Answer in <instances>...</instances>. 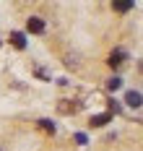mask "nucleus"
Masks as SVG:
<instances>
[{
  "mask_svg": "<svg viewBox=\"0 0 143 151\" xmlns=\"http://www.w3.org/2000/svg\"><path fill=\"white\" fill-rule=\"evenodd\" d=\"M125 50H112L109 52V58H107V65H109V68H120V65H122V63H125Z\"/></svg>",
  "mask_w": 143,
  "mask_h": 151,
  "instance_id": "nucleus-1",
  "label": "nucleus"
},
{
  "mask_svg": "<svg viewBox=\"0 0 143 151\" xmlns=\"http://www.w3.org/2000/svg\"><path fill=\"white\" fill-rule=\"evenodd\" d=\"M26 29H29V34H42V31H44V21H42L39 16H31L29 24H26Z\"/></svg>",
  "mask_w": 143,
  "mask_h": 151,
  "instance_id": "nucleus-2",
  "label": "nucleus"
},
{
  "mask_svg": "<svg viewBox=\"0 0 143 151\" xmlns=\"http://www.w3.org/2000/svg\"><path fill=\"white\" fill-rule=\"evenodd\" d=\"M125 102L130 107H141L143 104V96L138 94V91H127V94H125Z\"/></svg>",
  "mask_w": 143,
  "mask_h": 151,
  "instance_id": "nucleus-3",
  "label": "nucleus"
},
{
  "mask_svg": "<svg viewBox=\"0 0 143 151\" xmlns=\"http://www.w3.org/2000/svg\"><path fill=\"white\" fill-rule=\"evenodd\" d=\"M11 45L16 47V50H24V47H26V37H24L21 31H13V34H11Z\"/></svg>",
  "mask_w": 143,
  "mask_h": 151,
  "instance_id": "nucleus-4",
  "label": "nucleus"
},
{
  "mask_svg": "<svg viewBox=\"0 0 143 151\" xmlns=\"http://www.w3.org/2000/svg\"><path fill=\"white\" fill-rule=\"evenodd\" d=\"M109 120H112L109 112H104V115H94V117H91V125H94V128H104Z\"/></svg>",
  "mask_w": 143,
  "mask_h": 151,
  "instance_id": "nucleus-5",
  "label": "nucleus"
},
{
  "mask_svg": "<svg viewBox=\"0 0 143 151\" xmlns=\"http://www.w3.org/2000/svg\"><path fill=\"white\" fill-rule=\"evenodd\" d=\"M112 8H114L117 13H127V11L133 8V3H130V0H127V3H112Z\"/></svg>",
  "mask_w": 143,
  "mask_h": 151,
  "instance_id": "nucleus-6",
  "label": "nucleus"
},
{
  "mask_svg": "<svg viewBox=\"0 0 143 151\" xmlns=\"http://www.w3.org/2000/svg\"><path fill=\"white\" fill-rule=\"evenodd\" d=\"M39 128H42L44 133H55V122L52 120H39Z\"/></svg>",
  "mask_w": 143,
  "mask_h": 151,
  "instance_id": "nucleus-7",
  "label": "nucleus"
},
{
  "mask_svg": "<svg viewBox=\"0 0 143 151\" xmlns=\"http://www.w3.org/2000/svg\"><path fill=\"white\" fill-rule=\"evenodd\" d=\"M120 86H122V81H120V78H109V83H107V89H109V91H117Z\"/></svg>",
  "mask_w": 143,
  "mask_h": 151,
  "instance_id": "nucleus-8",
  "label": "nucleus"
},
{
  "mask_svg": "<svg viewBox=\"0 0 143 151\" xmlns=\"http://www.w3.org/2000/svg\"><path fill=\"white\" fill-rule=\"evenodd\" d=\"M76 143H86V136L83 133H76Z\"/></svg>",
  "mask_w": 143,
  "mask_h": 151,
  "instance_id": "nucleus-9",
  "label": "nucleus"
},
{
  "mask_svg": "<svg viewBox=\"0 0 143 151\" xmlns=\"http://www.w3.org/2000/svg\"><path fill=\"white\" fill-rule=\"evenodd\" d=\"M141 70H143V63H141Z\"/></svg>",
  "mask_w": 143,
  "mask_h": 151,
  "instance_id": "nucleus-10",
  "label": "nucleus"
}]
</instances>
